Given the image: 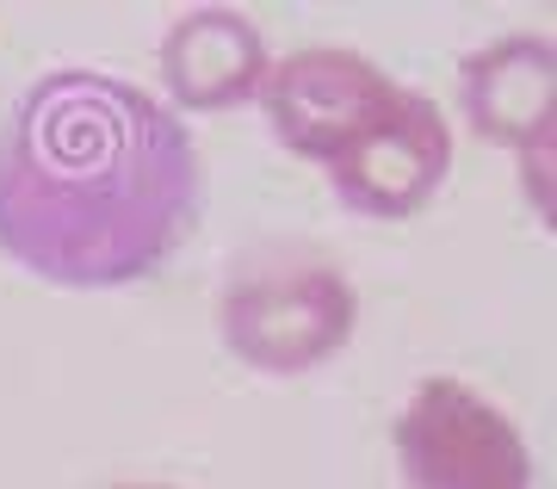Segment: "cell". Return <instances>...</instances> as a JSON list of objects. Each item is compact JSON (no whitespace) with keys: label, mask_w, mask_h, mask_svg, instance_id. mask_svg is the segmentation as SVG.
Listing matches in <instances>:
<instances>
[{"label":"cell","mask_w":557,"mask_h":489,"mask_svg":"<svg viewBox=\"0 0 557 489\" xmlns=\"http://www.w3.org/2000/svg\"><path fill=\"white\" fill-rule=\"evenodd\" d=\"M199 217V156L119 75L57 69L0 131V255L75 292L156 273Z\"/></svg>","instance_id":"obj_1"},{"label":"cell","mask_w":557,"mask_h":489,"mask_svg":"<svg viewBox=\"0 0 557 489\" xmlns=\"http://www.w3.org/2000/svg\"><path fill=\"white\" fill-rule=\"evenodd\" d=\"M391 440L409 489H533L520 428L458 378L416 384Z\"/></svg>","instance_id":"obj_2"},{"label":"cell","mask_w":557,"mask_h":489,"mask_svg":"<svg viewBox=\"0 0 557 489\" xmlns=\"http://www.w3.org/2000/svg\"><path fill=\"white\" fill-rule=\"evenodd\" d=\"M354 285L329 267H267L230 285L223 341L260 372H310L354 334Z\"/></svg>","instance_id":"obj_3"},{"label":"cell","mask_w":557,"mask_h":489,"mask_svg":"<svg viewBox=\"0 0 557 489\" xmlns=\"http://www.w3.org/2000/svg\"><path fill=\"white\" fill-rule=\"evenodd\" d=\"M255 99L267 106L273 131L298 156L335 161L391 112L397 87L366 57H354V50H298V57H285L278 69H267Z\"/></svg>","instance_id":"obj_4"},{"label":"cell","mask_w":557,"mask_h":489,"mask_svg":"<svg viewBox=\"0 0 557 489\" xmlns=\"http://www.w3.org/2000/svg\"><path fill=\"white\" fill-rule=\"evenodd\" d=\"M453 168V137L434 99L403 94L391 99V112L347 149L329 161L335 193L354 205L359 217H416L428 198L440 193V180Z\"/></svg>","instance_id":"obj_5"},{"label":"cell","mask_w":557,"mask_h":489,"mask_svg":"<svg viewBox=\"0 0 557 489\" xmlns=\"http://www.w3.org/2000/svg\"><path fill=\"white\" fill-rule=\"evenodd\" d=\"M161 75L193 112H223V106H242L260 94L267 44H260L255 20H242L230 7H199L168 32Z\"/></svg>","instance_id":"obj_6"},{"label":"cell","mask_w":557,"mask_h":489,"mask_svg":"<svg viewBox=\"0 0 557 489\" xmlns=\"http://www.w3.org/2000/svg\"><path fill=\"white\" fill-rule=\"evenodd\" d=\"M557 57L545 38H502L465 62V118L490 143H552Z\"/></svg>","instance_id":"obj_7"}]
</instances>
